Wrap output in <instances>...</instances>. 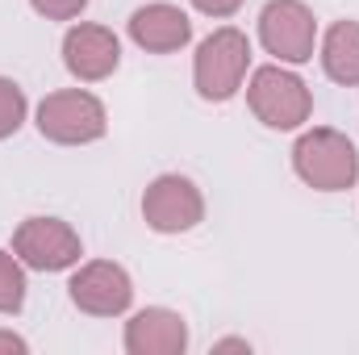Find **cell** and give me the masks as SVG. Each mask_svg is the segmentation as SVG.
Masks as SVG:
<instances>
[{"label": "cell", "mask_w": 359, "mask_h": 355, "mask_svg": "<svg viewBox=\"0 0 359 355\" xmlns=\"http://www.w3.org/2000/svg\"><path fill=\"white\" fill-rule=\"evenodd\" d=\"M251 76V38L234 25H217L209 38L196 42L192 55V88L209 105L234 100Z\"/></svg>", "instance_id": "cell-1"}, {"label": "cell", "mask_w": 359, "mask_h": 355, "mask_svg": "<svg viewBox=\"0 0 359 355\" xmlns=\"http://www.w3.org/2000/svg\"><path fill=\"white\" fill-rule=\"evenodd\" d=\"M292 172L313 192H347L359 180V151L343 130L313 126L292 142Z\"/></svg>", "instance_id": "cell-2"}, {"label": "cell", "mask_w": 359, "mask_h": 355, "mask_svg": "<svg viewBox=\"0 0 359 355\" xmlns=\"http://www.w3.org/2000/svg\"><path fill=\"white\" fill-rule=\"evenodd\" d=\"M34 126L55 147H88L100 142L109 130V109L88 88H59L46 92L34 109Z\"/></svg>", "instance_id": "cell-3"}, {"label": "cell", "mask_w": 359, "mask_h": 355, "mask_svg": "<svg viewBox=\"0 0 359 355\" xmlns=\"http://www.w3.org/2000/svg\"><path fill=\"white\" fill-rule=\"evenodd\" d=\"M247 105L268 130H301L313 117V92L288 63H264L247 76Z\"/></svg>", "instance_id": "cell-4"}, {"label": "cell", "mask_w": 359, "mask_h": 355, "mask_svg": "<svg viewBox=\"0 0 359 355\" xmlns=\"http://www.w3.org/2000/svg\"><path fill=\"white\" fill-rule=\"evenodd\" d=\"M318 17L305 0H268L259 8V46L271 63L301 67L318 55Z\"/></svg>", "instance_id": "cell-5"}, {"label": "cell", "mask_w": 359, "mask_h": 355, "mask_svg": "<svg viewBox=\"0 0 359 355\" xmlns=\"http://www.w3.org/2000/svg\"><path fill=\"white\" fill-rule=\"evenodd\" d=\"M13 255L29 272H67L80 264L84 255V239L72 222L63 217H25L13 230Z\"/></svg>", "instance_id": "cell-6"}, {"label": "cell", "mask_w": 359, "mask_h": 355, "mask_svg": "<svg viewBox=\"0 0 359 355\" xmlns=\"http://www.w3.org/2000/svg\"><path fill=\"white\" fill-rule=\"evenodd\" d=\"M142 222L155 234H188L205 222V196L188 176L163 172L142 192Z\"/></svg>", "instance_id": "cell-7"}, {"label": "cell", "mask_w": 359, "mask_h": 355, "mask_svg": "<svg viewBox=\"0 0 359 355\" xmlns=\"http://www.w3.org/2000/svg\"><path fill=\"white\" fill-rule=\"evenodd\" d=\"M72 305L88 318H121L134 305V280L130 272L113 260H88L72 272Z\"/></svg>", "instance_id": "cell-8"}, {"label": "cell", "mask_w": 359, "mask_h": 355, "mask_svg": "<svg viewBox=\"0 0 359 355\" xmlns=\"http://www.w3.org/2000/svg\"><path fill=\"white\" fill-rule=\"evenodd\" d=\"M63 67L80 84H100L121 67V38L109 25L96 21H76L63 34Z\"/></svg>", "instance_id": "cell-9"}, {"label": "cell", "mask_w": 359, "mask_h": 355, "mask_svg": "<svg viewBox=\"0 0 359 355\" xmlns=\"http://www.w3.org/2000/svg\"><path fill=\"white\" fill-rule=\"evenodd\" d=\"M126 29H130V42L147 55H176L192 42V17L168 0H151L134 8Z\"/></svg>", "instance_id": "cell-10"}, {"label": "cell", "mask_w": 359, "mask_h": 355, "mask_svg": "<svg viewBox=\"0 0 359 355\" xmlns=\"http://www.w3.org/2000/svg\"><path fill=\"white\" fill-rule=\"evenodd\" d=\"M126 355H184L188 351V322L184 314L168 305H147L130 314L126 335H121Z\"/></svg>", "instance_id": "cell-11"}, {"label": "cell", "mask_w": 359, "mask_h": 355, "mask_svg": "<svg viewBox=\"0 0 359 355\" xmlns=\"http://www.w3.org/2000/svg\"><path fill=\"white\" fill-rule=\"evenodd\" d=\"M318 63L339 88H359V21L343 17L318 38Z\"/></svg>", "instance_id": "cell-12"}, {"label": "cell", "mask_w": 359, "mask_h": 355, "mask_svg": "<svg viewBox=\"0 0 359 355\" xmlns=\"http://www.w3.org/2000/svg\"><path fill=\"white\" fill-rule=\"evenodd\" d=\"M25 272H29V267L13 255V247H8V251H0V314H21L25 293H29Z\"/></svg>", "instance_id": "cell-13"}, {"label": "cell", "mask_w": 359, "mask_h": 355, "mask_svg": "<svg viewBox=\"0 0 359 355\" xmlns=\"http://www.w3.org/2000/svg\"><path fill=\"white\" fill-rule=\"evenodd\" d=\"M29 117V100H25V88L8 76H0V142L13 138Z\"/></svg>", "instance_id": "cell-14"}, {"label": "cell", "mask_w": 359, "mask_h": 355, "mask_svg": "<svg viewBox=\"0 0 359 355\" xmlns=\"http://www.w3.org/2000/svg\"><path fill=\"white\" fill-rule=\"evenodd\" d=\"M29 8L46 21H76L88 8V0H29Z\"/></svg>", "instance_id": "cell-15"}, {"label": "cell", "mask_w": 359, "mask_h": 355, "mask_svg": "<svg viewBox=\"0 0 359 355\" xmlns=\"http://www.w3.org/2000/svg\"><path fill=\"white\" fill-rule=\"evenodd\" d=\"M243 4H247V0H192V8H196L201 17H213V21H226V17H234Z\"/></svg>", "instance_id": "cell-16"}, {"label": "cell", "mask_w": 359, "mask_h": 355, "mask_svg": "<svg viewBox=\"0 0 359 355\" xmlns=\"http://www.w3.org/2000/svg\"><path fill=\"white\" fill-rule=\"evenodd\" d=\"M0 351L4 355H25L29 351V343H25L21 335H13V330H0Z\"/></svg>", "instance_id": "cell-17"}, {"label": "cell", "mask_w": 359, "mask_h": 355, "mask_svg": "<svg viewBox=\"0 0 359 355\" xmlns=\"http://www.w3.org/2000/svg\"><path fill=\"white\" fill-rule=\"evenodd\" d=\"M213 351H251V343L247 339H222V343H213Z\"/></svg>", "instance_id": "cell-18"}]
</instances>
